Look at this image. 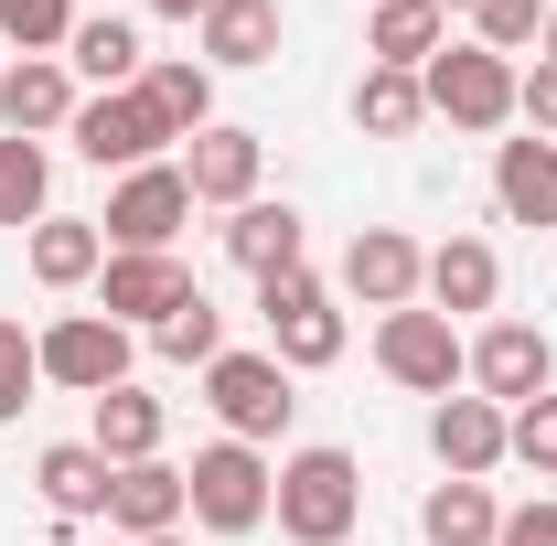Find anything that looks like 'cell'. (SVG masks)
<instances>
[{
	"label": "cell",
	"instance_id": "38",
	"mask_svg": "<svg viewBox=\"0 0 557 546\" xmlns=\"http://www.w3.org/2000/svg\"><path fill=\"white\" fill-rule=\"evenodd\" d=\"M139 546H194V536H183V525H172V536H139Z\"/></svg>",
	"mask_w": 557,
	"mask_h": 546
},
{
	"label": "cell",
	"instance_id": "18",
	"mask_svg": "<svg viewBox=\"0 0 557 546\" xmlns=\"http://www.w3.org/2000/svg\"><path fill=\"white\" fill-rule=\"evenodd\" d=\"M300 247H311V225H300L289 204H269V194L225 214V258H236L247 278H278V269H300Z\"/></svg>",
	"mask_w": 557,
	"mask_h": 546
},
{
	"label": "cell",
	"instance_id": "28",
	"mask_svg": "<svg viewBox=\"0 0 557 546\" xmlns=\"http://www.w3.org/2000/svg\"><path fill=\"white\" fill-rule=\"evenodd\" d=\"M493 525H504V504H493L483 482H440V493L418 504V536L429 546H493Z\"/></svg>",
	"mask_w": 557,
	"mask_h": 546
},
{
	"label": "cell",
	"instance_id": "14",
	"mask_svg": "<svg viewBox=\"0 0 557 546\" xmlns=\"http://www.w3.org/2000/svg\"><path fill=\"white\" fill-rule=\"evenodd\" d=\"M65 119H75L65 54H22V65H0V129H11V139H54Z\"/></svg>",
	"mask_w": 557,
	"mask_h": 546
},
{
	"label": "cell",
	"instance_id": "25",
	"mask_svg": "<svg viewBox=\"0 0 557 546\" xmlns=\"http://www.w3.org/2000/svg\"><path fill=\"white\" fill-rule=\"evenodd\" d=\"M33 482H44V504H54L65 525H86V514H108V482H119V472H108L86 439H54V450L33 461Z\"/></svg>",
	"mask_w": 557,
	"mask_h": 546
},
{
	"label": "cell",
	"instance_id": "1",
	"mask_svg": "<svg viewBox=\"0 0 557 546\" xmlns=\"http://www.w3.org/2000/svg\"><path fill=\"white\" fill-rule=\"evenodd\" d=\"M269 514H278V536H289V546H344L354 514H364V472H354V450H289Z\"/></svg>",
	"mask_w": 557,
	"mask_h": 546
},
{
	"label": "cell",
	"instance_id": "37",
	"mask_svg": "<svg viewBox=\"0 0 557 546\" xmlns=\"http://www.w3.org/2000/svg\"><path fill=\"white\" fill-rule=\"evenodd\" d=\"M150 11H161V22H205L214 0H150Z\"/></svg>",
	"mask_w": 557,
	"mask_h": 546
},
{
	"label": "cell",
	"instance_id": "4",
	"mask_svg": "<svg viewBox=\"0 0 557 546\" xmlns=\"http://www.w3.org/2000/svg\"><path fill=\"white\" fill-rule=\"evenodd\" d=\"M375 364H386V375H397L408 397H429V408L472 386V343L450 333V311H418V300L375 322Z\"/></svg>",
	"mask_w": 557,
	"mask_h": 546
},
{
	"label": "cell",
	"instance_id": "23",
	"mask_svg": "<svg viewBox=\"0 0 557 546\" xmlns=\"http://www.w3.org/2000/svg\"><path fill=\"white\" fill-rule=\"evenodd\" d=\"M493 289H504V258H493L483 236H450V247H429V311H493Z\"/></svg>",
	"mask_w": 557,
	"mask_h": 546
},
{
	"label": "cell",
	"instance_id": "31",
	"mask_svg": "<svg viewBox=\"0 0 557 546\" xmlns=\"http://www.w3.org/2000/svg\"><path fill=\"white\" fill-rule=\"evenodd\" d=\"M150 353H161V364H214V353H225V311L194 289V300H183V311L150 333Z\"/></svg>",
	"mask_w": 557,
	"mask_h": 546
},
{
	"label": "cell",
	"instance_id": "19",
	"mask_svg": "<svg viewBox=\"0 0 557 546\" xmlns=\"http://www.w3.org/2000/svg\"><path fill=\"white\" fill-rule=\"evenodd\" d=\"M183 514H194V504H183V472H172V461H129V472L108 482V525H119V536H172V525H183Z\"/></svg>",
	"mask_w": 557,
	"mask_h": 546
},
{
	"label": "cell",
	"instance_id": "10",
	"mask_svg": "<svg viewBox=\"0 0 557 546\" xmlns=\"http://www.w3.org/2000/svg\"><path fill=\"white\" fill-rule=\"evenodd\" d=\"M194 289H205V278L183 269L172 247H129V258H108V269H97V311H108V322H150V333H161Z\"/></svg>",
	"mask_w": 557,
	"mask_h": 546
},
{
	"label": "cell",
	"instance_id": "26",
	"mask_svg": "<svg viewBox=\"0 0 557 546\" xmlns=\"http://www.w3.org/2000/svg\"><path fill=\"white\" fill-rule=\"evenodd\" d=\"M97 269H108V236H97L86 214H44V225H33V278H44V289H86Z\"/></svg>",
	"mask_w": 557,
	"mask_h": 546
},
{
	"label": "cell",
	"instance_id": "40",
	"mask_svg": "<svg viewBox=\"0 0 557 546\" xmlns=\"http://www.w3.org/2000/svg\"><path fill=\"white\" fill-rule=\"evenodd\" d=\"M440 11H472V0H440Z\"/></svg>",
	"mask_w": 557,
	"mask_h": 546
},
{
	"label": "cell",
	"instance_id": "39",
	"mask_svg": "<svg viewBox=\"0 0 557 546\" xmlns=\"http://www.w3.org/2000/svg\"><path fill=\"white\" fill-rule=\"evenodd\" d=\"M536 54H547V65H557V11H547V44H536Z\"/></svg>",
	"mask_w": 557,
	"mask_h": 546
},
{
	"label": "cell",
	"instance_id": "36",
	"mask_svg": "<svg viewBox=\"0 0 557 546\" xmlns=\"http://www.w3.org/2000/svg\"><path fill=\"white\" fill-rule=\"evenodd\" d=\"M493 546H557V504H515V514L493 525Z\"/></svg>",
	"mask_w": 557,
	"mask_h": 546
},
{
	"label": "cell",
	"instance_id": "32",
	"mask_svg": "<svg viewBox=\"0 0 557 546\" xmlns=\"http://www.w3.org/2000/svg\"><path fill=\"white\" fill-rule=\"evenodd\" d=\"M75 33V0H0V44L11 54H65Z\"/></svg>",
	"mask_w": 557,
	"mask_h": 546
},
{
	"label": "cell",
	"instance_id": "27",
	"mask_svg": "<svg viewBox=\"0 0 557 546\" xmlns=\"http://www.w3.org/2000/svg\"><path fill=\"white\" fill-rule=\"evenodd\" d=\"M418 119H429V86H418L408 65H364L354 75V129L364 139H408Z\"/></svg>",
	"mask_w": 557,
	"mask_h": 546
},
{
	"label": "cell",
	"instance_id": "33",
	"mask_svg": "<svg viewBox=\"0 0 557 546\" xmlns=\"http://www.w3.org/2000/svg\"><path fill=\"white\" fill-rule=\"evenodd\" d=\"M504 461H525L536 482H557V397H525L504 418Z\"/></svg>",
	"mask_w": 557,
	"mask_h": 546
},
{
	"label": "cell",
	"instance_id": "15",
	"mask_svg": "<svg viewBox=\"0 0 557 546\" xmlns=\"http://www.w3.org/2000/svg\"><path fill=\"white\" fill-rule=\"evenodd\" d=\"M429 450H440V472H450V482H483L493 461H504V408L472 397V386L440 397V408H429Z\"/></svg>",
	"mask_w": 557,
	"mask_h": 546
},
{
	"label": "cell",
	"instance_id": "9",
	"mask_svg": "<svg viewBox=\"0 0 557 546\" xmlns=\"http://www.w3.org/2000/svg\"><path fill=\"white\" fill-rule=\"evenodd\" d=\"M65 139L97 161V172H150V161L172 150V129L150 119V97H139V86H119V97H75Z\"/></svg>",
	"mask_w": 557,
	"mask_h": 546
},
{
	"label": "cell",
	"instance_id": "13",
	"mask_svg": "<svg viewBox=\"0 0 557 546\" xmlns=\"http://www.w3.org/2000/svg\"><path fill=\"white\" fill-rule=\"evenodd\" d=\"M258 161H269V150H258V129H225V119H214L205 139H183V183H194V204H258Z\"/></svg>",
	"mask_w": 557,
	"mask_h": 546
},
{
	"label": "cell",
	"instance_id": "16",
	"mask_svg": "<svg viewBox=\"0 0 557 546\" xmlns=\"http://www.w3.org/2000/svg\"><path fill=\"white\" fill-rule=\"evenodd\" d=\"M194 33H205V65L214 75H247V65H269V54H278L289 11H278V0H214Z\"/></svg>",
	"mask_w": 557,
	"mask_h": 546
},
{
	"label": "cell",
	"instance_id": "29",
	"mask_svg": "<svg viewBox=\"0 0 557 546\" xmlns=\"http://www.w3.org/2000/svg\"><path fill=\"white\" fill-rule=\"evenodd\" d=\"M44 214H54V161H44V139L0 129V225H44Z\"/></svg>",
	"mask_w": 557,
	"mask_h": 546
},
{
	"label": "cell",
	"instance_id": "3",
	"mask_svg": "<svg viewBox=\"0 0 557 546\" xmlns=\"http://www.w3.org/2000/svg\"><path fill=\"white\" fill-rule=\"evenodd\" d=\"M258 322H269V353L289 364V375H322V364H344V300H333L311 269L258 278Z\"/></svg>",
	"mask_w": 557,
	"mask_h": 546
},
{
	"label": "cell",
	"instance_id": "2",
	"mask_svg": "<svg viewBox=\"0 0 557 546\" xmlns=\"http://www.w3.org/2000/svg\"><path fill=\"white\" fill-rule=\"evenodd\" d=\"M269 493H278V461L247 450V439H205L194 472H183V504H194L205 536H258L269 525Z\"/></svg>",
	"mask_w": 557,
	"mask_h": 546
},
{
	"label": "cell",
	"instance_id": "12",
	"mask_svg": "<svg viewBox=\"0 0 557 546\" xmlns=\"http://www.w3.org/2000/svg\"><path fill=\"white\" fill-rule=\"evenodd\" d=\"M344 289L364 300V311H408L418 289H429V258H418V236H397V225H364L344 247Z\"/></svg>",
	"mask_w": 557,
	"mask_h": 546
},
{
	"label": "cell",
	"instance_id": "17",
	"mask_svg": "<svg viewBox=\"0 0 557 546\" xmlns=\"http://www.w3.org/2000/svg\"><path fill=\"white\" fill-rule=\"evenodd\" d=\"M493 204H504V225H557V139L493 150Z\"/></svg>",
	"mask_w": 557,
	"mask_h": 546
},
{
	"label": "cell",
	"instance_id": "35",
	"mask_svg": "<svg viewBox=\"0 0 557 546\" xmlns=\"http://www.w3.org/2000/svg\"><path fill=\"white\" fill-rule=\"evenodd\" d=\"M515 119H536V139H557V65H547V54L515 75Z\"/></svg>",
	"mask_w": 557,
	"mask_h": 546
},
{
	"label": "cell",
	"instance_id": "5",
	"mask_svg": "<svg viewBox=\"0 0 557 546\" xmlns=\"http://www.w3.org/2000/svg\"><path fill=\"white\" fill-rule=\"evenodd\" d=\"M418 86H429V119H450V129H472V139L515 119V65L483 54V44H440L418 65Z\"/></svg>",
	"mask_w": 557,
	"mask_h": 546
},
{
	"label": "cell",
	"instance_id": "30",
	"mask_svg": "<svg viewBox=\"0 0 557 546\" xmlns=\"http://www.w3.org/2000/svg\"><path fill=\"white\" fill-rule=\"evenodd\" d=\"M547 11H557V0H472V44L515 65L525 44H547Z\"/></svg>",
	"mask_w": 557,
	"mask_h": 546
},
{
	"label": "cell",
	"instance_id": "20",
	"mask_svg": "<svg viewBox=\"0 0 557 546\" xmlns=\"http://www.w3.org/2000/svg\"><path fill=\"white\" fill-rule=\"evenodd\" d=\"M97 429H86V450L108 461V472H129V461H161V397H139V386H108V397H86Z\"/></svg>",
	"mask_w": 557,
	"mask_h": 546
},
{
	"label": "cell",
	"instance_id": "34",
	"mask_svg": "<svg viewBox=\"0 0 557 546\" xmlns=\"http://www.w3.org/2000/svg\"><path fill=\"white\" fill-rule=\"evenodd\" d=\"M33 386H44V353H33V333H22V322H0V418L33 408Z\"/></svg>",
	"mask_w": 557,
	"mask_h": 546
},
{
	"label": "cell",
	"instance_id": "21",
	"mask_svg": "<svg viewBox=\"0 0 557 546\" xmlns=\"http://www.w3.org/2000/svg\"><path fill=\"white\" fill-rule=\"evenodd\" d=\"M65 75H86L97 97H119V86L150 75V54H139V33L119 22V11H97V22H75V33H65Z\"/></svg>",
	"mask_w": 557,
	"mask_h": 546
},
{
	"label": "cell",
	"instance_id": "6",
	"mask_svg": "<svg viewBox=\"0 0 557 546\" xmlns=\"http://www.w3.org/2000/svg\"><path fill=\"white\" fill-rule=\"evenodd\" d=\"M205 408L225 418V439L269 450L300 397H289V364H278V353H214V364H205Z\"/></svg>",
	"mask_w": 557,
	"mask_h": 546
},
{
	"label": "cell",
	"instance_id": "8",
	"mask_svg": "<svg viewBox=\"0 0 557 546\" xmlns=\"http://www.w3.org/2000/svg\"><path fill=\"white\" fill-rule=\"evenodd\" d=\"M194 225V183H183V161H150V172H119V194L97 214V236H108V258H129V247H172Z\"/></svg>",
	"mask_w": 557,
	"mask_h": 546
},
{
	"label": "cell",
	"instance_id": "24",
	"mask_svg": "<svg viewBox=\"0 0 557 546\" xmlns=\"http://www.w3.org/2000/svg\"><path fill=\"white\" fill-rule=\"evenodd\" d=\"M139 97H150V119L172 139H205L214 129V65H194V54H172V65L139 75Z\"/></svg>",
	"mask_w": 557,
	"mask_h": 546
},
{
	"label": "cell",
	"instance_id": "22",
	"mask_svg": "<svg viewBox=\"0 0 557 546\" xmlns=\"http://www.w3.org/2000/svg\"><path fill=\"white\" fill-rule=\"evenodd\" d=\"M440 44H450V11H440V0H375V11H364V54H375V65L418 75Z\"/></svg>",
	"mask_w": 557,
	"mask_h": 546
},
{
	"label": "cell",
	"instance_id": "11",
	"mask_svg": "<svg viewBox=\"0 0 557 546\" xmlns=\"http://www.w3.org/2000/svg\"><path fill=\"white\" fill-rule=\"evenodd\" d=\"M557 386V343L536 333V322H493L483 343H472V397H493V408L515 418L525 397H547Z\"/></svg>",
	"mask_w": 557,
	"mask_h": 546
},
{
	"label": "cell",
	"instance_id": "7",
	"mask_svg": "<svg viewBox=\"0 0 557 546\" xmlns=\"http://www.w3.org/2000/svg\"><path fill=\"white\" fill-rule=\"evenodd\" d=\"M33 353H44V386H65V397H108V386H129V322H108V311H65V322H44Z\"/></svg>",
	"mask_w": 557,
	"mask_h": 546
}]
</instances>
